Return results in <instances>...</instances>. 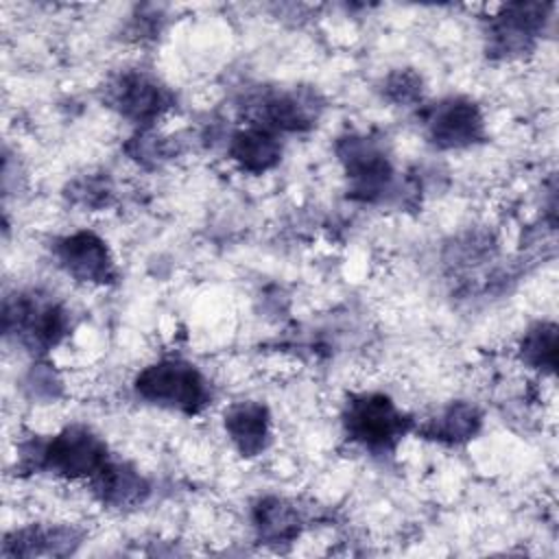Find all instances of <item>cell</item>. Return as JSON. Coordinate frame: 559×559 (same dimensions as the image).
<instances>
[{
  "label": "cell",
  "mask_w": 559,
  "mask_h": 559,
  "mask_svg": "<svg viewBox=\"0 0 559 559\" xmlns=\"http://www.w3.org/2000/svg\"><path fill=\"white\" fill-rule=\"evenodd\" d=\"M2 330L7 338L33 354L57 347L70 330L68 310L46 293L20 290L4 299Z\"/></svg>",
  "instance_id": "6da1fadb"
},
{
  "label": "cell",
  "mask_w": 559,
  "mask_h": 559,
  "mask_svg": "<svg viewBox=\"0 0 559 559\" xmlns=\"http://www.w3.org/2000/svg\"><path fill=\"white\" fill-rule=\"evenodd\" d=\"M133 389L144 402L183 415L201 413L212 400L207 378L192 362L179 358L146 365L135 376Z\"/></svg>",
  "instance_id": "7a4b0ae2"
},
{
  "label": "cell",
  "mask_w": 559,
  "mask_h": 559,
  "mask_svg": "<svg viewBox=\"0 0 559 559\" xmlns=\"http://www.w3.org/2000/svg\"><path fill=\"white\" fill-rule=\"evenodd\" d=\"M343 428L360 448L386 454L411 430V417L384 393H356L345 402Z\"/></svg>",
  "instance_id": "3957f363"
},
{
  "label": "cell",
  "mask_w": 559,
  "mask_h": 559,
  "mask_svg": "<svg viewBox=\"0 0 559 559\" xmlns=\"http://www.w3.org/2000/svg\"><path fill=\"white\" fill-rule=\"evenodd\" d=\"M107 443L87 426H66L39 448L37 465L70 480H94L109 463Z\"/></svg>",
  "instance_id": "277c9868"
},
{
  "label": "cell",
  "mask_w": 559,
  "mask_h": 559,
  "mask_svg": "<svg viewBox=\"0 0 559 559\" xmlns=\"http://www.w3.org/2000/svg\"><path fill=\"white\" fill-rule=\"evenodd\" d=\"M336 155L349 179V192L360 201H380L393 188V166L384 146L360 133H349L338 140Z\"/></svg>",
  "instance_id": "5b68a950"
},
{
  "label": "cell",
  "mask_w": 559,
  "mask_h": 559,
  "mask_svg": "<svg viewBox=\"0 0 559 559\" xmlns=\"http://www.w3.org/2000/svg\"><path fill=\"white\" fill-rule=\"evenodd\" d=\"M552 4L542 2H513L500 7L489 17L485 37L487 52L498 59H518L535 50L539 35L544 33Z\"/></svg>",
  "instance_id": "8992f818"
},
{
  "label": "cell",
  "mask_w": 559,
  "mask_h": 559,
  "mask_svg": "<svg viewBox=\"0 0 559 559\" xmlns=\"http://www.w3.org/2000/svg\"><path fill=\"white\" fill-rule=\"evenodd\" d=\"M105 105L122 118L148 127L173 105V92L146 70H122L105 85Z\"/></svg>",
  "instance_id": "52a82bcc"
},
{
  "label": "cell",
  "mask_w": 559,
  "mask_h": 559,
  "mask_svg": "<svg viewBox=\"0 0 559 559\" xmlns=\"http://www.w3.org/2000/svg\"><path fill=\"white\" fill-rule=\"evenodd\" d=\"M426 138L437 148H467L485 138V116L465 96H448L424 111Z\"/></svg>",
  "instance_id": "ba28073f"
},
{
  "label": "cell",
  "mask_w": 559,
  "mask_h": 559,
  "mask_svg": "<svg viewBox=\"0 0 559 559\" xmlns=\"http://www.w3.org/2000/svg\"><path fill=\"white\" fill-rule=\"evenodd\" d=\"M52 253L59 266L79 282L105 286L116 280V262L111 251L94 231L81 229L57 238Z\"/></svg>",
  "instance_id": "9c48e42d"
},
{
  "label": "cell",
  "mask_w": 559,
  "mask_h": 559,
  "mask_svg": "<svg viewBox=\"0 0 559 559\" xmlns=\"http://www.w3.org/2000/svg\"><path fill=\"white\" fill-rule=\"evenodd\" d=\"M247 109L253 120L249 124L264 127L273 133H280V131L297 133V131L310 129L317 122L321 105L317 103L314 94L295 90V92L262 94L253 98V103L247 105Z\"/></svg>",
  "instance_id": "30bf717a"
},
{
  "label": "cell",
  "mask_w": 559,
  "mask_h": 559,
  "mask_svg": "<svg viewBox=\"0 0 559 559\" xmlns=\"http://www.w3.org/2000/svg\"><path fill=\"white\" fill-rule=\"evenodd\" d=\"M223 426L242 456H258L271 441V415L260 402H236L223 415Z\"/></svg>",
  "instance_id": "8fae6325"
},
{
  "label": "cell",
  "mask_w": 559,
  "mask_h": 559,
  "mask_svg": "<svg viewBox=\"0 0 559 559\" xmlns=\"http://www.w3.org/2000/svg\"><path fill=\"white\" fill-rule=\"evenodd\" d=\"M81 535L72 526L63 524H33L7 535L4 557H39V555H68L79 544Z\"/></svg>",
  "instance_id": "7c38bea8"
},
{
  "label": "cell",
  "mask_w": 559,
  "mask_h": 559,
  "mask_svg": "<svg viewBox=\"0 0 559 559\" xmlns=\"http://www.w3.org/2000/svg\"><path fill=\"white\" fill-rule=\"evenodd\" d=\"M229 155L242 170L260 175L280 162L282 144L277 133L258 124H249L231 135Z\"/></svg>",
  "instance_id": "4fadbf2b"
},
{
  "label": "cell",
  "mask_w": 559,
  "mask_h": 559,
  "mask_svg": "<svg viewBox=\"0 0 559 559\" xmlns=\"http://www.w3.org/2000/svg\"><path fill=\"white\" fill-rule=\"evenodd\" d=\"M94 496L109 507H135L148 496V483L144 476L120 461H111L92 483Z\"/></svg>",
  "instance_id": "5bb4252c"
},
{
  "label": "cell",
  "mask_w": 559,
  "mask_h": 559,
  "mask_svg": "<svg viewBox=\"0 0 559 559\" xmlns=\"http://www.w3.org/2000/svg\"><path fill=\"white\" fill-rule=\"evenodd\" d=\"M478 428L480 413L476 411V406L467 402H454L424 428V435L435 441L456 445L469 441L478 432Z\"/></svg>",
  "instance_id": "9a60e30c"
},
{
  "label": "cell",
  "mask_w": 559,
  "mask_h": 559,
  "mask_svg": "<svg viewBox=\"0 0 559 559\" xmlns=\"http://www.w3.org/2000/svg\"><path fill=\"white\" fill-rule=\"evenodd\" d=\"M253 526L266 542H288L299 533V520L290 504L280 498H264L253 513Z\"/></svg>",
  "instance_id": "2e32d148"
},
{
  "label": "cell",
  "mask_w": 559,
  "mask_h": 559,
  "mask_svg": "<svg viewBox=\"0 0 559 559\" xmlns=\"http://www.w3.org/2000/svg\"><path fill=\"white\" fill-rule=\"evenodd\" d=\"M518 352L531 369L552 373L557 365V325L548 321L535 323L524 332Z\"/></svg>",
  "instance_id": "e0dca14e"
},
{
  "label": "cell",
  "mask_w": 559,
  "mask_h": 559,
  "mask_svg": "<svg viewBox=\"0 0 559 559\" xmlns=\"http://www.w3.org/2000/svg\"><path fill=\"white\" fill-rule=\"evenodd\" d=\"M382 92L391 103L413 105V103L421 100V92H424L421 76L417 72L408 70V68L406 70H395L386 76Z\"/></svg>",
  "instance_id": "ac0fdd59"
}]
</instances>
